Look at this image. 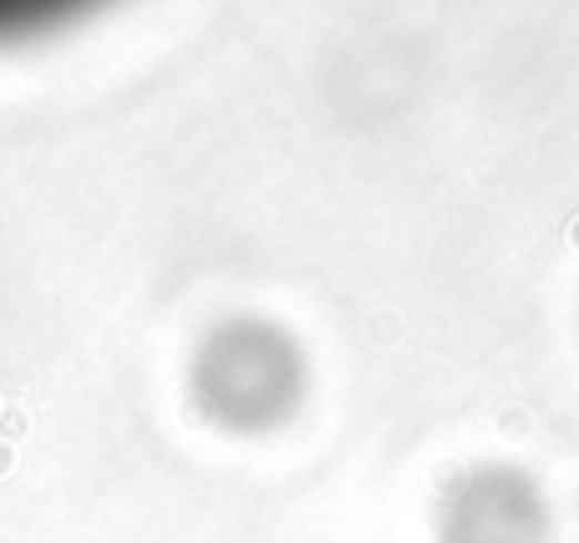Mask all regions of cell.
<instances>
[{
  "label": "cell",
  "mask_w": 579,
  "mask_h": 543,
  "mask_svg": "<svg viewBox=\"0 0 579 543\" xmlns=\"http://www.w3.org/2000/svg\"><path fill=\"white\" fill-rule=\"evenodd\" d=\"M96 0H0V41H26L41 37L51 25L82 16Z\"/></svg>",
  "instance_id": "6da1fadb"
}]
</instances>
